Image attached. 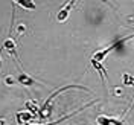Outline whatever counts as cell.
I'll use <instances>...</instances> for the list:
<instances>
[{
  "label": "cell",
  "instance_id": "1",
  "mask_svg": "<svg viewBox=\"0 0 134 125\" xmlns=\"http://www.w3.org/2000/svg\"><path fill=\"white\" fill-rule=\"evenodd\" d=\"M69 89H82V90H87L85 87H82V85H78V84H69V85H66V87H61V89H58L57 92H53L52 95H50L47 99L44 101V104H43V107L40 110H38V115H40V117L41 119H44V116H47V108H49V104L53 101V98L55 96H58L61 92H64V90H69Z\"/></svg>",
  "mask_w": 134,
  "mask_h": 125
},
{
  "label": "cell",
  "instance_id": "2",
  "mask_svg": "<svg viewBox=\"0 0 134 125\" xmlns=\"http://www.w3.org/2000/svg\"><path fill=\"white\" fill-rule=\"evenodd\" d=\"M34 119H35V115H34V113H27V111H20V113H17V122L20 125L29 124V122H32Z\"/></svg>",
  "mask_w": 134,
  "mask_h": 125
},
{
  "label": "cell",
  "instance_id": "3",
  "mask_svg": "<svg viewBox=\"0 0 134 125\" xmlns=\"http://www.w3.org/2000/svg\"><path fill=\"white\" fill-rule=\"evenodd\" d=\"M3 49H6V50H8V53L11 55V57H14L17 61H20L18 55H17V50H15V41H14L12 38H8V40H5V43H3Z\"/></svg>",
  "mask_w": 134,
  "mask_h": 125
},
{
  "label": "cell",
  "instance_id": "4",
  "mask_svg": "<svg viewBox=\"0 0 134 125\" xmlns=\"http://www.w3.org/2000/svg\"><path fill=\"white\" fill-rule=\"evenodd\" d=\"M75 2H76V0H70L66 6H64V8H63L58 14H57V20H58V21H64L67 17H69V14H70V9H72V6H73V3H75Z\"/></svg>",
  "mask_w": 134,
  "mask_h": 125
},
{
  "label": "cell",
  "instance_id": "5",
  "mask_svg": "<svg viewBox=\"0 0 134 125\" xmlns=\"http://www.w3.org/2000/svg\"><path fill=\"white\" fill-rule=\"evenodd\" d=\"M17 81H18V84H21V85H26V87H31V85H34V84H38L37 81H35V79H34V78H31L29 75H26L25 72L18 75Z\"/></svg>",
  "mask_w": 134,
  "mask_h": 125
},
{
  "label": "cell",
  "instance_id": "6",
  "mask_svg": "<svg viewBox=\"0 0 134 125\" xmlns=\"http://www.w3.org/2000/svg\"><path fill=\"white\" fill-rule=\"evenodd\" d=\"M14 2H17L21 8H25V9H35L37 8V5L34 3V0H14Z\"/></svg>",
  "mask_w": 134,
  "mask_h": 125
},
{
  "label": "cell",
  "instance_id": "7",
  "mask_svg": "<svg viewBox=\"0 0 134 125\" xmlns=\"http://www.w3.org/2000/svg\"><path fill=\"white\" fill-rule=\"evenodd\" d=\"M122 84L124 85H130V87H134V78L128 73H124L122 76Z\"/></svg>",
  "mask_w": 134,
  "mask_h": 125
},
{
  "label": "cell",
  "instance_id": "8",
  "mask_svg": "<svg viewBox=\"0 0 134 125\" xmlns=\"http://www.w3.org/2000/svg\"><path fill=\"white\" fill-rule=\"evenodd\" d=\"M90 105H93V102H90V104H87V105H84L81 110H84V108H87V107H90ZM81 110H78V111H75V113H72V115H69V116H66V117H63V119H59V121H55V122H52V124H44V125H57V124H59L61 121H64V119H69V117H72V116H75L76 113H79Z\"/></svg>",
  "mask_w": 134,
  "mask_h": 125
},
{
  "label": "cell",
  "instance_id": "9",
  "mask_svg": "<svg viewBox=\"0 0 134 125\" xmlns=\"http://www.w3.org/2000/svg\"><path fill=\"white\" fill-rule=\"evenodd\" d=\"M26 108L29 110V111H32L34 115H35V113H38V108H37V105H35V104H32L31 101H27V102H26Z\"/></svg>",
  "mask_w": 134,
  "mask_h": 125
},
{
  "label": "cell",
  "instance_id": "10",
  "mask_svg": "<svg viewBox=\"0 0 134 125\" xmlns=\"http://www.w3.org/2000/svg\"><path fill=\"white\" fill-rule=\"evenodd\" d=\"M0 125H5V121L3 119H0Z\"/></svg>",
  "mask_w": 134,
  "mask_h": 125
},
{
  "label": "cell",
  "instance_id": "11",
  "mask_svg": "<svg viewBox=\"0 0 134 125\" xmlns=\"http://www.w3.org/2000/svg\"><path fill=\"white\" fill-rule=\"evenodd\" d=\"M2 49H3V46H2V47H0V50H2Z\"/></svg>",
  "mask_w": 134,
  "mask_h": 125
}]
</instances>
